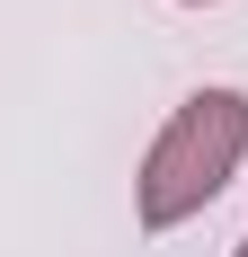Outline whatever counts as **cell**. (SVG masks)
<instances>
[{
	"instance_id": "6da1fadb",
	"label": "cell",
	"mask_w": 248,
	"mask_h": 257,
	"mask_svg": "<svg viewBox=\"0 0 248 257\" xmlns=\"http://www.w3.org/2000/svg\"><path fill=\"white\" fill-rule=\"evenodd\" d=\"M248 160V89H186L169 106V124L151 133L142 169H133V222L142 231H177L195 222Z\"/></svg>"
},
{
	"instance_id": "7a4b0ae2",
	"label": "cell",
	"mask_w": 248,
	"mask_h": 257,
	"mask_svg": "<svg viewBox=\"0 0 248 257\" xmlns=\"http://www.w3.org/2000/svg\"><path fill=\"white\" fill-rule=\"evenodd\" d=\"M177 9H222V0H177Z\"/></svg>"
},
{
	"instance_id": "3957f363",
	"label": "cell",
	"mask_w": 248,
	"mask_h": 257,
	"mask_svg": "<svg viewBox=\"0 0 248 257\" xmlns=\"http://www.w3.org/2000/svg\"><path fill=\"white\" fill-rule=\"evenodd\" d=\"M230 257H248V239H239V248H230Z\"/></svg>"
}]
</instances>
